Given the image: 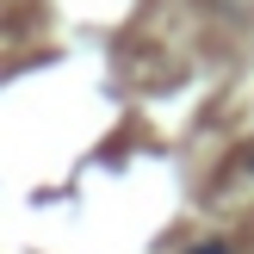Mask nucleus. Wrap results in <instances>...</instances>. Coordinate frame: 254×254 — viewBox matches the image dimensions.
<instances>
[{
    "mask_svg": "<svg viewBox=\"0 0 254 254\" xmlns=\"http://www.w3.org/2000/svg\"><path fill=\"white\" fill-rule=\"evenodd\" d=\"M192 254H230V248H217V242H198V248H192Z\"/></svg>",
    "mask_w": 254,
    "mask_h": 254,
    "instance_id": "nucleus-1",
    "label": "nucleus"
}]
</instances>
